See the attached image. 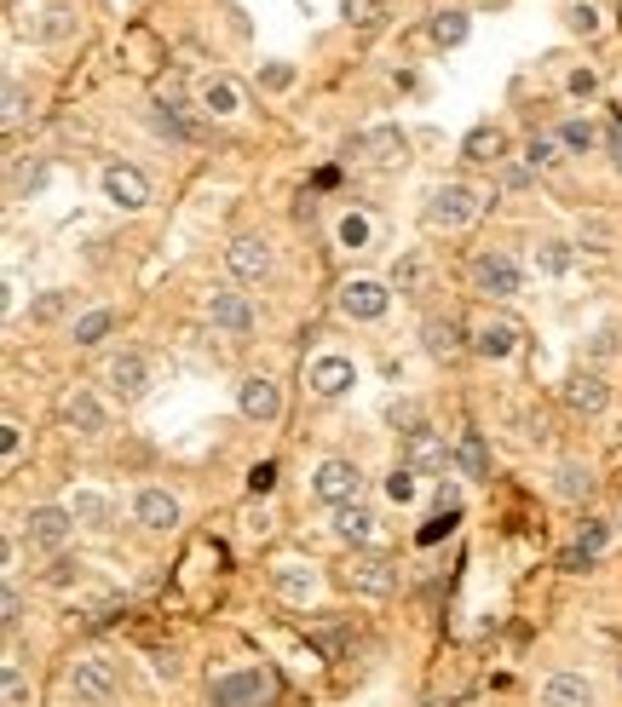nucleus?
<instances>
[{
  "label": "nucleus",
  "instance_id": "1",
  "mask_svg": "<svg viewBox=\"0 0 622 707\" xmlns=\"http://www.w3.org/2000/svg\"><path fill=\"white\" fill-rule=\"evenodd\" d=\"M277 696V679L265 668H242V673H219L208 684V702L214 707H272Z\"/></svg>",
  "mask_w": 622,
  "mask_h": 707
},
{
  "label": "nucleus",
  "instance_id": "2",
  "mask_svg": "<svg viewBox=\"0 0 622 707\" xmlns=\"http://www.w3.org/2000/svg\"><path fill=\"white\" fill-rule=\"evenodd\" d=\"M116 691H122V673H116V661H110V656H87V661H76V668H70V696L81 707L116 702Z\"/></svg>",
  "mask_w": 622,
  "mask_h": 707
},
{
  "label": "nucleus",
  "instance_id": "3",
  "mask_svg": "<svg viewBox=\"0 0 622 707\" xmlns=\"http://www.w3.org/2000/svg\"><path fill=\"white\" fill-rule=\"evenodd\" d=\"M484 208V196L473 185H438L433 201H427V224L433 231H461V224H473Z\"/></svg>",
  "mask_w": 622,
  "mask_h": 707
},
{
  "label": "nucleus",
  "instance_id": "4",
  "mask_svg": "<svg viewBox=\"0 0 622 707\" xmlns=\"http://www.w3.org/2000/svg\"><path fill=\"white\" fill-rule=\"evenodd\" d=\"M519 282H525V270H519L514 254H496V247H491V254L473 259V288L484 293V300H514Z\"/></svg>",
  "mask_w": 622,
  "mask_h": 707
},
{
  "label": "nucleus",
  "instance_id": "5",
  "mask_svg": "<svg viewBox=\"0 0 622 707\" xmlns=\"http://www.w3.org/2000/svg\"><path fill=\"white\" fill-rule=\"evenodd\" d=\"M387 305H392V288L375 282V277H352V282L341 288V311L358 316V323H375V316H387Z\"/></svg>",
  "mask_w": 622,
  "mask_h": 707
},
{
  "label": "nucleus",
  "instance_id": "6",
  "mask_svg": "<svg viewBox=\"0 0 622 707\" xmlns=\"http://www.w3.org/2000/svg\"><path fill=\"white\" fill-rule=\"evenodd\" d=\"M311 489H318V500H329V507H346V500H358L364 472L352 466V461H323L318 477H311Z\"/></svg>",
  "mask_w": 622,
  "mask_h": 707
},
{
  "label": "nucleus",
  "instance_id": "7",
  "mask_svg": "<svg viewBox=\"0 0 622 707\" xmlns=\"http://www.w3.org/2000/svg\"><path fill=\"white\" fill-rule=\"evenodd\" d=\"M70 507H35L30 518H24V541L30 546H41V553H58L64 541H70Z\"/></svg>",
  "mask_w": 622,
  "mask_h": 707
},
{
  "label": "nucleus",
  "instance_id": "8",
  "mask_svg": "<svg viewBox=\"0 0 622 707\" xmlns=\"http://www.w3.org/2000/svg\"><path fill=\"white\" fill-rule=\"evenodd\" d=\"M346 587H352V592H369V599H387V592H398V569H392V558L364 553V558H352Z\"/></svg>",
  "mask_w": 622,
  "mask_h": 707
},
{
  "label": "nucleus",
  "instance_id": "9",
  "mask_svg": "<svg viewBox=\"0 0 622 707\" xmlns=\"http://www.w3.org/2000/svg\"><path fill=\"white\" fill-rule=\"evenodd\" d=\"M226 265H231L237 282H265V277H272V247H265L260 236H237L226 247Z\"/></svg>",
  "mask_w": 622,
  "mask_h": 707
},
{
  "label": "nucleus",
  "instance_id": "10",
  "mask_svg": "<svg viewBox=\"0 0 622 707\" xmlns=\"http://www.w3.org/2000/svg\"><path fill=\"white\" fill-rule=\"evenodd\" d=\"M421 346H427V357H438V362H456L461 351H473V339L461 334L456 316H427V323H421Z\"/></svg>",
  "mask_w": 622,
  "mask_h": 707
},
{
  "label": "nucleus",
  "instance_id": "11",
  "mask_svg": "<svg viewBox=\"0 0 622 707\" xmlns=\"http://www.w3.org/2000/svg\"><path fill=\"white\" fill-rule=\"evenodd\" d=\"M404 466L415 477H444V466H450V449H444V438H433L427 426L410 431V443H404Z\"/></svg>",
  "mask_w": 622,
  "mask_h": 707
},
{
  "label": "nucleus",
  "instance_id": "12",
  "mask_svg": "<svg viewBox=\"0 0 622 707\" xmlns=\"http://www.w3.org/2000/svg\"><path fill=\"white\" fill-rule=\"evenodd\" d=\"M104 196L116 201L122 213H139L150 201V178L139 167H104Z\"/></svg>",
  "mask_w": 622,
  "mask_h": 707
},
{
  "label": "nucleus",
  "instance_id": "13",
  "mask_svg": "<svg viewBox=\"0 0 622 707\" xmlns=\"http://www.w3.org/2000/svg\"><path fill=\"white\" fill-rule=\"evenodd\" d=\"M237 408H242V415H249V420H277L283 415V392H277V385L272 380H265V374H254V380H242L237 385Z\"/></svg>",
  "mask_w": 622,
  "mask_h": 707
},
{
  "label": "nucleus",
  "instance_id": "14",
  "mask_svg": "<svg viewBox=\"0 0 622 707\" xmlns=\"http://www.w3.org/2000/svg\"><path fill=\"white\" fill-rule=\"evenodd\" d=\"M466 339H473L479 357H496V362L519 351V328L507 323V316H484V323H473V334H466Z\"/></svg>",
  "mask_w": 622,
  "mask_h": 707
},
{
  "label": "nucleus",
  "instance_id": "15",
  "mask_svg": "<svg viewBox=\"0 0 622 707\" xmlns=\"http://www.w3.org/2000/svg\"><path fill=\"white\" fill-rule=\"evenodd\" d=\"M352 380H358V369H352V357H335V351L318 357V362H311V374H306V385H311L318 397H341Z\"/></svg>",
  "mask_w": 622,
  "mask_h": 707
},
{
  "label": "nucleus",
  "instance_id": "16",
  "mask_svg": "<svg viewBox=\"0 0 622 707\" xmlns=\"http://www.w3.org/2000/svg\"><path fill=\"white\" fill-rule=\"evenodd\" d=\"M208 316H214V328H226V334H249V328H254L249 300H242V293H231V288H214V293H208Z\"/></svg>",
  "mask_w": 622,
  "mask_h": 707
},
{
  "label": "nucleus",
  "instance_id": "17",
  "mask_svg": "<svg viewBox=\"0 0 622 707\" xmlns=\"http://www.w3.org/2000/svg\"><path fill=\"white\" fill-rule=\"evenodd\" d=\"M542 707H594V684L583 673H548L542 679Z\"/></svg>",
  "mask_w": 622,
  "mask_h": 707
},
{
  "label": "nucleus",
  "instance_id": "18",
  "mask_svg": "<svg viewBox=\"0 0 622 707\" xmlns=\"http://www.w3.org/2000/svg\"><path fill=\"white\" fill-rule=\"evenodd\" d=\"M110 385L122 392V403H139L145 385H150V362L139 351H122L116 362H110Z\"/></svg>",
  "mask_w": 622,
  "mask_h": 707
},
{
  "label": "nucleus",
  "instance_id": "19",
  "mask_svg": "<svg viewBox=\"0 0 622 707\" xmlns=\"http://www.w3.org/2000/svg\"><path fill=\"white\" fill-rule=\"evenodd\" d=\"M133 512H139V523L145 530H173V523H180V500H173L168 489H139V500H133Z\"/></svg>",
  "mask_w": 622,
  "mask_h": 707
},
{
  "label": "nucleus",
  "instance_id": "20",
  "mask_svg": "<svg viewBox=\"0 0 622 707\" xmlns=\"http://www.w3.org/2000/svg\"><path fill=\"white\" fill-rule=\"evenodd\" d=\"M58 408H64V420H70V426L81 431V438H99V431H104V408H99V397H93V392H70Z\"/></svg>",
  "mask_w": 622,
  "mask_h": 707
},
{
  "label": "nucleus",
  "instance_id": "21",
  "mask_svg": "<svg viewBox=\"0 0 622 707\" xmlns=\"http://www.w3.org/2000/svg\"><path fill=\"white\" fill-rule=\"evenodd\" d=\"M606 397H611V385L599 380V374H576V380L565 385V403L576 408V415H599V408H606Z\"/></svg>",
  "mask_w": 622,
  "mask_h": 707
},
{
  "label": "nucleus",
  "instance_id": "22",
  "mask_svg": "<svg viewBox=\"0 0 622 707\" xmlns=\"http://www.w3.org/2000/svg\"><path fill=\"white\" fill-rule=\"evenodd\" d=\"M335 535L352 541V546H364L375 535V512L364 507V500H346V507H335Z\"/></svg>",
  "mask_w": 622,
  "mask_h": 707
},
{
  "label": "nucleus",
  "instance_id": "23",
  "mask_svg": "<svg viewBox=\"0 0 622 707\" xmlns=\"http://www.w3.org/2000/svg\"><path fill=\"white\" fill-rule=\"evenodd\" d=\"M606 546H611V523H588V530L583 535H576V546H571V553H565V569H583V564H594L599 553H606Z\"/></svg>",
  "mask_w": 622,
  "mask_h": 707
},
{
  "label": "nucleus",
  "instance_id": "24",
  "mask_svg": "<svg viewBox=\"0 0 622 707\" xmlns=\"http://www.w3.org/2000/svg\"><path fill=\"white\" fill-rule=\"evenodd\" d=\"M466 30H473V18H466V12H456V7L433 12V24H427L433 47H461V40H466Z\"/></svg>",
  "mask_w": 622,
  "mask_h": 707
},
{
  "label": "nucleus",
  "instance_id": "25",
  "mask_svg": "<svg viewBox=\"0 0 622 707\" xmlns=\"http://www.w3.org/2000/svg\"><path fill=\"white\" fill-rule=\"evenodd\" d=\"M502 150H507L502 127H473V132L461 139V155H466V162H502Z\"/></svg>",
  "mask_w": 622,
  "mask_h": 707
},
{
  "label": "nucleus",
  "instance_id": "26",
  "mask_svg": "<svg viewBox=\"0 0 622 707\" xmlns=\"http://www.w3.org/2000/svg\"><path fill=\"white\" fill-rule=\"evenodd\" d=\"M456 466H461V477H491V449H484V438L479 431H461V449H456Z\"/></svg>",
  "mask_w": 622,
  "mask_h": 707
},
{
  "label": "nucleus",
  "instance_id": "27",
  "mask_svg": "<svg viewBox=\"0 0 622 707\" xmlns=\"http://www.w3.org/2000/svg\"><path fill=\"white\" fill-rule=\"evenodd\" d=\"M364 150H369V162L398 167V162H404V132H398V127H375L369 139H364Z\"/></svg>",
  "mask_w": 622,
  "mask_h": 707
},
{
  "label": "nucleus",
  "instance_id": "28",
  "mask_svg": "<svg viewBox=\"0 0 622 707\" xmlns=\"http://www.w3.org/2000/svg\"><path fill=\"white\" fill-rule=\"evenodd\" d=\"M427 277H433L427 254H404V259H398V270H392V288L398 293H421V288H427Z\"/></svg>",
  "mask_w": 622,
  "mask_h": 707
},
{
  "label": "nucleus",
  "instance_id": "29",
  "mask_svg": "<svg viewBox=\"0 0 622 707\" xmlns=\"http://www.w3.org/2000/svg\"><path fill=\"white\" fill-rule=\"evenodd\" d=\"M588 489H594V472H588V466L565 461L560 472H553V495H560V500H583Z\"/></svg>",
  "mask_w": 622,
  "mask_h": 707
},
{
  "label": "nucleus",
  "instance_id": "30",
  "mask_svg": "<svg viewBox=\"0 0 622 707\" xmlns=\"http://www.w3.org/2000/svg\"><path fill=\"white\" fill-rule=\"evenodd\" d=\"M277 592H283V599H306V592L311 587H318V576H311V569L306 564H277Z\"/></svg>",
  "mask_w": 622,
  "mask_h": 707
},
{
  "label": "nucleus",
  "instance_id": "31",
  "mask_svg": "<svg viewBox=\"0 0 622 707\" xmlns=\"http://www.w3.org/2000/svg\"><path fill=\"white\" fill-rule=\"evenodd\" d=\"M237 104H242V98H237L231 81H219V76L203 81V109H208V116H237Z\"/></svg>",
  "mask_w": 622,
  "mask_h": 707
},
{
  "label": "nucleus",
  "instance_id": "32",
  "mask_svg": "<svg viewBox=\"0 0 622 707\" xmlns=\"http://www.w3.org/2000/svg\"><path fill=\"white\" fill-rule=\"evenodd\" d=\"M70 518L87 523V530H104V523H110V500L104 495H76L70 500Z\"/></svg>",
  "mask_w": 622,
  "mask_h": 707
},
{
  "label": "nucleus",
  "instance_id": "33",
  "mask_svg": "<svg viewBox=\"0 0 622 707\" xmlns=\"http://www.w3.org/2000/svg\"><path fill=\"white\" fill-rule=\"evenodd\" d=\"M525 167L530 173H553L560 167V139H530L525 144Z\"/></svg>",
  "mask_w": 622,
  "mask_h": 707
},
{
  "label": "nucleus",
  "instance_id": "34",
  "mask_svg": "<svg viewBox=\"0 0 622 707\" xmlns=\"http://www.w3.org/2000/svg\"><path fill=\"white\" fill-rule=\"evenodd\" d=\"M110 323H116L110 311H87V316H76V346H99V339L110 334Z\"/></svg>",
  "mask_w": 622,
  "mask_h": 707
},
{
  "label": "nucleus",
  "instance_id": "35",
  "mask_svg": "<svg viewBox=\"0 0 622 707\" xmlns=\"http://www.w3.org/2000/svg\"><path fill=\"white\" fill-rule=\"evenodd\" d=\"M537 265L548 270V277H565V270H571V242H542L537 247Z\"/></svg>",
  "mask_w": 622,
  "mask_h": 707
},
{
  "label": "nucleus",
  "instance_id": "36",
  "mask_svg": "<svg viewBox=\"0 0 622 707\" xmlns=\"http://www.w3.org/2000/svg\"><path fill=\"white\" fill-rule=\"evenodd\" d=\"M341 12H346V24H358V30L381 24V0H341Z\"/></svg>",
  "mask_w": 622,
  "mask_h": 707
},
{
  "label": "nucleus",
  "instance_id": "37",
  "mask_svg": "<svg viewBox=\"0 0 622 707\" xmlns=\"http://www.w3.org/2000/svg\"><path fill=\"white\" fill-rule=\"evenodd\" d=\"M64 311H70V293H64V288H53V293H41V300H35V323H58V316Z\"/></svg>",
  "mask_w": 622,
  "mask_h": 707
},
{
  "label": "nucleus",
  "instance_id": "38",
  "mask_svg": "<svg viewBox=\"0 0 622 707\" xmlns=\"http://www.w3.org/2000/svg\"><path fill=\"white\" fill-rule=\"evenodd\" d=\"M387 500H392V507H410V500H415V472L410 466H398L387 477Z\"/></svg>",
  "mask_w": 622,
  "mask_h": 707
},
{
  "label": "nucleus",
  "instance_id": "39",
  "mask_svg": "<svg viewBox=\"0 0 622 707\" xmlns=\"http://www.w3.org/2000/svg\"><path fill=\"white\" fill-rule=\"evenodd\" d=\"M35 35H41V40H64V35H70V12H64V7H47V12H41V24H35Z\"/></svg>",
  "mask_w": 622,
  "mask_h": 707
},
{
  "label": "nucleus",
  "instance_id": "40",
  "mask_svg": "<svg viewBox=\"0 0 622 707\" xmlns=\"http://www.w3.org/2000/svg\"><path fill=\"white\" fill-rule=\"evenodd\" d=\"M560 144H565V150H594L599 132H594L588 121H565V127H560Z\"/></svg>",
  "mask_w": 622,
  "mask_h": 707
},
{
  "label": "nucleus",
  "instance_id": "41",
  "mask_svg": "<svg viewBox=\"0 0 622 707\" xmlns=\"http://www.w3.org/2000/svg\"><path fill=\"white\" fill-rule=\"evenodd\" d=\"M335 236H341V247H364V242H369V219H364V213H346V219L335 224Z\"/></svg>",
  "mask_w": 622,
  "mask_h": 707
},
{
  "label": "nucleus",
  "instance_id": "42",
  "mask_svg": "<svg viewBox=\"0 0 622 707\" xmlns=\"http://www.w3.org/2000/svg\"><path fill=\"white\" fill-rule=\"evenodd\" d=\"M30 702H35V691L18 673V661H7V707H30Z\"/></svg>",
  "mask_w": 622,
  "mask_h": 707
},
{
  "label": "nucleus",
  "instance_id": "43",
  "mask_svg": "<svg viewBox=\"0 0 622 707\" xmlns=\"http://www.w3.org/2000/svg\"><path fill=\"white\" fill-rule=\"evenodd\" d=\"M565 24L583 30V35H594V30H599V12L588 7V0H571V7H565Z\"/></svg>",
  "mask_w": 622,
  "mask_h": 707
},
{
  "label": "nucleus",
  "instance_id": "44",
  "mask_svg": "<svg viewBox=\"0 0 622 707\" xmlns=\"http://www.w3.org/2000/svg\"><path fill=\"white\" fill-rule=\"evenodd\" d=\"M0 449H7V466H18V454H24V426L18 420L0 426Z\"/></svg>",
  "mask_w": 622,
  "mask_h": 707
},
{
  "label": "nucleus",
  "instance_id": "45",
  "mask_svg": "<svg viewBox=\"0 0 622 707\" xmlns=\"http://www.w3.org/2000/svg\"><path fill=\"white\" fill-rule=\"evenodd\" d=\"M0 622H7V633H18V622H24V599H18V587H7V599H0Z\"/></svg>",
  "mask_w": 622,
  "mask_h": 707
},
{
  "label": "nucleus",
  "instance_id": "46",
  "mask_svg": "<svg viewBox=\"0 0 622 707\" xmlns=\"http://www.w3.org/2000/svg\"><path fill=\"white\" fill-rule=\"evenodd\" d=\"M249 489H254V495H272V489H277V466L260 461V466L249 472Z\"/></svg>",
  "mask_w": 622,
  "mask_h": 707
},
{
  "label": "nucleus",
  "instance_id": "47",
  "mask_svg": "<svg viewBox=\"0 0 622 707\" xmlns=\"http://www.w3.org/2000/svg\"><path fill=\"white\" fill-rule=\"evenodd\" d=\"M387 420H392V426H410V431H421V408H415V403H392V408H387Z\"/></svg>",
  "mask_w": 622,
  "mask_h": 707
},
{
  "label": "nucleus",
  "instance_id": "48",
  "mask_svg": "<svg viewBox=\"0 0 622 707\" xmlns=\"http://www.w3.org/2000/svg\"><path fill=\"white\" fill-rule=\"evenodd\" d=\"M242 530H249V535H265V530H272V512H265V507H249V512H242Z\"/></svg>",
  "mask_w": 622,
  "mask_h": 707
},
{
  "label": "nucleus",
  "instance_id": "49",
  "mask_svg": "<svg viewBox=\"0 0 622 707\" xmlns=\"http://www.w3.org/2000/svg\"><path fill=\"white\" fill-rule=\"evenodd\" d=\"M606 150H611V167L622 173V121H611V127H606Z\"/></svg>",
  "mask_w": 622,
  "mask_h": 707
},
{
  "label": "nucleus",
  "instance_id": "50",
  "mask_svg": "<svg viewBox=\"0 0 622 707\" xmlns=\"http://www.w3.org/2000/svg\"><path fill=\"white\" fill-rule=\"evenodd\" d=\"M18 116H24V86L7 81V121H18Z\"/></svg>",
  "mask_w": 622,
  "mask_h": 707
},
{
  "label": "nucleus",
  "instance_id": "51",
  "mask_svg": "<svg viewBox=\"0 0 622 707\" xmlns=\"http://www.w3.org/2000/svg\"><path fill=\"white\" fill-rule=\"evenodd\" d=\"M594 86H599V81H594V70H571V93H576V98H588Z\"/></svg>",
  "mask_w": 622,
  "mask_h": 707
},
{
  "label": "nucleus",
  "instance_id": "52",
  "mask_svg": "<svg viewBox=\"0 0 622 707\" xmlns=\"http://www.w3.org/2000/svg\"><path fill=\"white\" fill-rule=\"evenodd\" d=\"M456 507H461V495H456V484H444V489H438V512H456Z\"/></svg>",
  "mask_w": 622,
  "mask_h": 707
}]
</instances>
